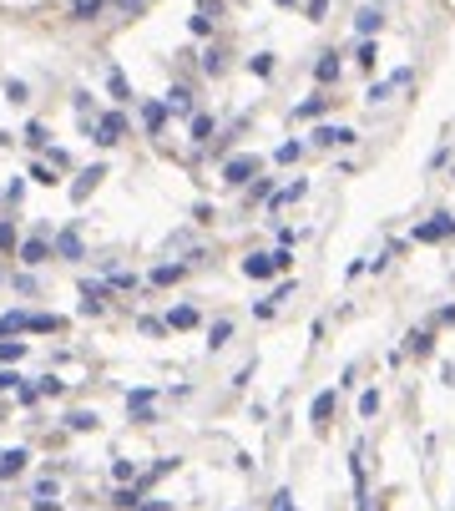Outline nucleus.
<instances>
[{"mask_svg":"<svg viewBox=\"0 0 455 511\" xmlns=\"http://www.w3.org/2000/svg\"><path fill=\"white\" fill-rule=\"evenodd\" d=\"M294 259H289V248H273V253H253V259H243V273L248 279H273V273H284Z\"/></svg>","mask_w":455,"mask_h":511,"instance_id":"1","label":"nucleus"},{"mask_svg":"<svg viewBox=\"0 0 455 511\" xmlns=\"http://www.w3.org/2000/svg\"><path fill=\"white\" fill-rule=\"evenodd\" d=\"M450 233H455V218H450V213H435L430 223L415 228V243H445Z\"/></svg>","mask_w":455,"mask_h":511,"instance_id":"2","label":"nucleus"},{"mask_svg":"<svg viewBox=\"0 0 455 511\" xmlns=\"http://www.w3.org/2000/svg\"><path fill=\"white\" fill-rule=\"evenodd\" d=\"M253 173H258V157H228V162H223V178H228L233 187L253 182Z\"/></svg>","mask_w":455,"mask_h":511,"instance_id":"3","label":"nucleus"},{"mask_svg":"<svg viewBox=\"0 0 455 511\" xmlns=\"http://www.w3.org/2000/svg\"><path fill=\"white\" fill-rule=\"evenodd\" d=\"M314 142H319V147H349V142H354V127H319Z\"/></svg>","mask_w":455,"mask_h":511,"instance_id":"4","label":"nucleus"},{"mask_svg":"<svg viewBox=\"0 0 455 511\" xmlns=\"http://www.w3.org/2000/svg\"><path fill=\"white\" fill-rule=\"evenodd\" d=\"M122 127H127V122H122V112H106V117L96 122V142H101V147H112V142L122 137Z\"/></svg>","mask_w":455,"mask_h":511,"instance_id":"5","label":"nucleus"},{"mask_svg":"<svg viewBox=\"0 0 455 511\" xmlns=\"http://www.w3.org/2000/svg\"><path fill=\"white\" fill-rule=\"evenodd\" d=\"M162 101H167V112H178V117H198V112H192V92L187 87H172Z\"/></svg>","mask_w":455,"mask_h":511,"instance_id":"6","label":"nucleus"},{"mask_svg":"<svg viewBox=\"0 0 455 511\" xmlns=\"http://www.w3.org/2000/svg\"><path fill=\"white\" fill-rule=\"evenodd\" d=\"M106 304V289L101 284H81V314H101Z\"/></svg>","mask_w":455,"mask_h":511,"instance_id":"7","label":"nucleus"},{"mask_svg":"<svg viewBox=\"0 0 455 511\" xmlns=\"http://www.w3.org/2000/svg\"><path fill=\"white\" fill-rule=\"evenodd\" d=\"M380 20H384V15H380V10H375V6H364V10H359V15H354V31H359V36H364V41H370V36H375V31H380Z\"/></svg>","mask_w":455,"mask_h":511,"instance_id":"8","label":"nucleus"},{"mask_svg":"<svg viewBox=\"0 0 455 511\" xmlns=\"http://www.w3.org/2000/svg\"><path fill=\"white\" fill-rule=\"evenodd\" d=\"M329 415H334V390H324V395H314L309 420H314V425H329Z\"/></svg>","mask_w":455,"mask_h":511,"instance_id":"9","label":"nucleus"},{"mask_svg":"<svg viewBox=\"0 0 455 511\" xmlns=\"http://www.w3.org/2000/svg\"><path fill=\"white\" fill-rule=\"evenodd\" d=\"M395 87H410V71H395L389 81H375V87H370V101H384V96L395 92Z\"/></svg>","mask_w":455,"mask_h":511,"instance_id":"10","label":"nucleus"},{"mask_svg":"<svg viewBox=\"0 0 455 511\" xmlns=\"http://www.w3.org/2000/svg\"><path fill=\"white\" fill-rule=\"evenodd\" d=\"M142 122H147V132H162V122H167V101H147V106H142Z\"/></svg>","mask_w":455,"mask_h":511,"instance_id":"11","label":"nucleus"},{"mask_svg":"<svg viewBox=\"0 0 455 511\" xmlns=\"http://www.w3.org/2000/svg\"><path fill=\"white\" fill-rule=\"evenodd\" d=\"M20 259H26V264H46V259H51V243H46V238L20 243Z\"/></svg>","mask_w":455,"mask_h":511,"instance_id":"12","label":"nucleus"},{"mask_svg":"<svg viewBox=\"0 0 455 511\" xmlns=\"http://www.w3.org/2000/svg\"><path fill=\"white\" fill-rule=\"evenodd\" d=\"M182 273H187V264H157V268H152V284H162V289H167V284H178Z\"/></svg>","mask_w":455,"mask_h":511,"instance_id":"13","label":"nucleus"},{"mask_svg":"<svg viewBox=\"0 0 455 511\" xmlns=\"http://www.w3.org/2000/svg\"><path fill=\"white\" fill-rule=\"evenodd\" d=\"M303 193H309V182H289V187H284V193H273L268 203H273V213H278V208H289V203H298Z\"/></svg>","mask_w":455,"mask_h":511,"instance_id":"14","label":"nucleus"},{"mask_svg":"<svg viewBox=\"0 0 455 511\" xmlns=\"http://www.w3.org/2000/svg\"><path fill=\"white\" fill-rule=\"evenodd\" d=\"M167 324H172V329H192V324H198V309H192V304H178V309L167 314Z\"/></svg>","mask_w":455,"mask_h":511,"instance_id":"15","label":"nucleus"},{"mask_svg":"<svg viewBox=\"0 0 455 511\" xmlns=\"http://www.w3.org/2000/svg\"><path fill=\"white\" fill-rule=\"evenodd\" d=\"M56 253H61V259H81V238H76L71 228H66V233L56 238Z\"/></svg>","mask_w":455,"mask_h":511,"instance_id":"16","label":"nucleus"},{"mask_svg":"<svg viewBox=\"0 0 455 511\" xmlns=\"http://www.w3.org/2000/svg\"><path fill=\"white\" fill-rule=\"evenodd\" d=\"M96 178H106V167H86V173H81V182L71 187V198L81 203V198H86V187H96Z\"/></svg>","mask_w":455,"mask_h":511,"instance_id":"17","label":"nucleus"},{"mask_svg":"<svg viewBox=\"0 0 455 511\" xmlns=\"http://www.w3.org/2000/svg\"><path fill=\"white\" fill-rule=\"evenodd\" d=\"M20 329H31V314H6V319H0V334H20Z\"/></svg>","mask_w":455,"mask_h":511,"instance_id":"18","label":"nucleus"},{"mask_svg":"<svg viewBox=\"0 0 455 511\" xmlns=\"http://www.w3.org/2000/svg\"><path fill=\"white\" fill-rule=\"evenodd\" d=\"M20 466H26V451L15 445V451H6V456H0V476H15Z\"/></svg>","mask_w":455,"mask_h":511,"instance_id":"19","label":"nucleus"},{"mask_svg":"<svg viewBox=\"0 0 455 511\" xmlns=\"http://www.w3.org/2000/svg\"><path fill=\"white\" fill-rule=\"evenodd\" d=\"M20 354H26V345H20V339H0V365H15Z\"/></svg>","mask_w":455,"mask_h":511,"instance_id":"20","label":"nucleus"},{"mask_svg":"<svg viewBox=\"0 0 455 511\" xmlns=\"http://www.w3.org/2000/svg\"><path fill=\"white\" fill-rule=\"evenodd\" d=\"M314 76L324 81V87H329V81H339V61H334V56H324L319 66H314Z\"/></svg>","mask_w":455,"mask_h":511,"instance_id":"21","label":"nucleus"},{"mask_svg":"<svg viewBox=\"0 0 455 511\" xmlns=\"http://www.w3.org/2000/svg\"><path fill=\"white\" fill-rule=\"evenodd\" d=\"M228 339H233V324H228V319H218V324L208 329V345L218 350V345H228Z\"/></svg>","mask_w":455,"mask_h":511,"instance_id":"22","label":"nucleus"},{"mask_svg":"<svg viewBox=\"0 0 455 511\" xmlns=\"http://www.w3.org/2000/svg\"><path fill=\"white\" fill-rule=\"evenodd\" d=\"M71 15H76V20H92V15H101V0H71Z\"/></svg>","mask_w":455,"mask_h":511,"instance_id":"23","label":"nucleus"},{"mask_svg":"<svg viewBox=\"0 0 455 511\" xmlns=\"http://www.w3.org/2000/svg\"><path fill=\"white\" fill-rule=\"evenodd\" d=\"M324 106H329V96H309V101H298V112H294V117H319Z\"/></svg>","mask_w":455,"mask_h":511,"instance_id":"24","label":"nucleus"},{"mask_svg":"<svg viewBox=\"0 0 455 511\" xmlns=\"http://www.w3.org/2000/svg\"><path fill=\"white\" fill-rule=\"evenodd\" d=\"M106 87H112V96H117V101H127V96H132V92H127V76H122V71H112V76H106Z\"/></svg>","mask_w":455,"mask_h":511,"instance_id":"25","label":"nucleus"},{"mask_svg":"<svg viewBox=\"0 0 455 511\" xmlns=\"http://www.w3.org/2000/svg\"><path fill=\"white\" fill-rule=\"evenodd\" d=\"M112 506H122V511H137V486H132V491H127V486H122V491L112 496Z\"/></svg>","mask_w":455,"mask_h":511,"instance_id":"26","label":"nucleus"},{"mask_svg":"<svg viewBox=\"0 0 455 511\" xmlns=\"http://www.w3.org/2000/svg\"><path fill=\"white\" fill-rule=\"evenodd\" d=\"M31 329H41V334H46V329H61V319H56V314H31Z\"/></svg>","mask_w":455,"mask_h":511,"instance_id":"27","label":"nucleus"},{"mask_svg":"<svg viewBox=\"0 0 455 511\" xmlns=\"http://www.w3.org/2000/svg\"><path fill=\"white\" fill-rule=\"evenodd\" d=\"M192 137L208 142V137H212V117H192Z\"/></svg>","mask_w":455,"mask_h":511,"instance_id":"28","label":"nucleus"},{"mask_svg":"<svg viewBox=\"0 0 455 511\" xmlns=\"http://www.w3.org/2000/svg\"><path fill=\"white\" fill-rule=\"evenodd\" d=\"M298 152H303L298 142H284V147H278V152H273V162H298Z\"/></svg>","mask_w":455,"mask_h":511,"instance_id":"29","label":"nucleus"},{"mask_svg":"<svg viewBox=\"0 0 455 511\" xmlns=\"http://www.w3.org/2000/svg\"><path fill=\"white\" fill-rule=\"evenodd\" d=\"M66 425H71V431H92V425H96V415H86V410H76V415H66Z\"/></svg>","mask_w":455,"mask_h":511,"instance_id":"30","label":"nucleus"},{"mask_svg":"<svg viewBox=\"0 0 455 511\" xmlns=\"http://www.w3.org/2000/svg\"><path fill=\"white\" fill-rule=\"evenodd\" d=\"M375 410H380V395L364 390V395H359V415H375Z\"/></svg>","mask_w":455,"mask_h":511,"instance_id":"31","label":"nucleus"},{"mask_svg":"<svg viewBox=\"0 0 455 511\" xmlns=\"http://www.w3.org/2000/svg\"><path fill=\"white\" fill-rule=\"evenodd\" d=\"M15 248V223H0V253Z\"/></svg>","mask_w":455,"mask_h":511,"instance_id":"32","label":"nucleus"},{"mask_svg":"<svg viewBox=\"0 0 455 511\" xmlns=\"http://www.w3.org/2000/svg\"><path fill=\"white\" fill-rule=\"evenodd\" d=\"M26 142H31V147H46V127L31 122V127H26Z\"/></svg>","mask_w":455,"mask_h":511,"instance_id":"33","label":"nucleus"},{"mask_svg":"<svg viewBox=\"0 0 455 511\" xmlns=\"http://www.w3.org/2000/svg\"><path fill=\"white\" fill-rule=\"evenodd\" d=\"M410 354H430V334H425V329L410 334Z\"/></svg>","mask_w":455,"mask_h":511,"instance_id":"34","label":"nucleus"},{"mask_svg":"<svg viewBox=\"0 0 455 511\" xmlns=\"http://www.w3.org/2000/svg\"><path fill=\"white\" fill-rule=\"evenodd\" d=\"M375 56H380L375 41H359V66H375Z\"/></svg>","mask_w":455,"mask_h":511,"instance_id":"35","label":"nucleus"},{"mask_svg":"<svg viewBox=\"0 0 455 511\" xmlns=\"http://www.w3.org/2000/svg\"><path fill=\"white\" fill-rule=\"evenodd\" d=\"M127 405H137V410H147V405H152V390H132V395H127Z\"/></svg>","mask_w":455,"mask_h":511,"instance_id":"36","label":"nucleus"},{"mask_svg":"<svg viewBox=\"0 0 455 511\" xmlns=\"http://www.w3.org/2000/svg\"><path fill=\"white\" fill-rule=\"evenodd\" d=\"M248 66H253L258 76H268V71H273V56H253V61H248Z\"/></svg>","mask_w":455,"mask_h":511,"instance_id":"37","label":"nucleus"},{"mask_svg":"<svg viewBox=\"0 0 455 511\" xmlns=\"http://www.w3.org/2000/svg\"><path fill=\"white\" fill-rule=\"evenodd\" d=\"M112 471H117V481H132V476H137V466H132V461H117Z\"/></svg>","mask_w":455,"mask_h":511,"instance_id":"38","label":"nucleus"},{"mask_svg":"<svg viewBox=\"0 0 455 511\" xmlns=\"http://www.w3.org/2000/svg\"><path fill=\"white\" fill-rule=\"evenodd\" d=\"M0 390H20V375H15V370H6V375H0Z\"/></svg>","mask_w":455,"mask_h":511,"instance_id":"39","label":"nucleus"},{"mask_svg":"<svg viewBox=\"0 0 455 511\" xmlns=\"http://www.w3.org/2000/svg\"><path fill=\"white\" fill-rule=\"evenodd\" d=\"M324 10H329V0H309V15H314V20H319Z\"/></svg>","mask_w":455,"mask_h":511,"instance_id":"40","label":"nucleus"},{"mask_svg":"<svg viewBox=\"0 0 455 511\" xmlns=\"http://www.w3.org/2000/svg\"><path fill=\"white\" fill-rule=\"evenodd\" d=\"M137 511H172L167 501H147V506H137Z\"/></svg>","mask_w":455,"mask_h":511,"instance_id":"41","label":"nucleus"},{"mask_svg":"<svg viewBox=\"0 0 455 511\" xmlns=\"http://www.w3.org/2000/svg\"><path fill=\"white\" fill-rule=\"evenodd\" d=\"M117 6H122V10H142V0H117Z\"/></svg>","mask_w":455,"mask_h":511,"instance_id":"42","label":"nucleus"},{"mask_svg":"<svg viewBox=\"0 0 455 511\" xmlns=\"http://www.w3.org/2000/svg\"><path fill=\"white\" fill-rule=\"evenodd\" d=\"M278 6H298V0H278Z\"/></svg>","mask_w":455,"mask_h":511,"instance_id":"43","label":"nucleus"}]
</instances>
